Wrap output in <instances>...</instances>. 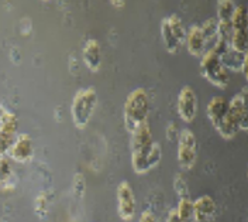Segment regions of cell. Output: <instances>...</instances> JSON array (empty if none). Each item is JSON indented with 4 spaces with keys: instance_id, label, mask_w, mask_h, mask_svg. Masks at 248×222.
I'll return each instance as SVG.
<instances>
[{
    "instance_id": "obj_1",
    "label": "cell",
    "mask_w": 248,
    "mask_h": 222,
    "mask_svg": "<svg viewBox=\"0 0 248 222\" xmlns=\"http://www.w3.org/2000/svg\"><path fill=\"white\" fill-rule=\"evenodd\" d=\"M162 159V146L155 142L150 123L131 133V167L137 174H147Z\"/></svg>"
},
{
    "instance_id": "obj_2",
    "label": "cell",
    "mask_w": 248,
    "mask_h": 222,
    "mask_svg": "<svg viewBox=\"0 0 248 222\" xmlns=\"http://www.w3.org/2000/svg\"><path fill=\"white\" fill-rule=\"evenodd\" d=\"M247 86L243 88L241 92H237L229 101V111L227 116L223 120V123L217 129V133L224 139V140H232L237 136L240 130L247 132Z\"/></svg>"
},
{
    "instance_id": "obj_3",
    "label": "cell",
    "mask_w": 248,
    "mask_h": 222,
    "mask_svg": "<svg viewBox=\"0 0 248 222\" xmlns=\"http://www.w3.org/2000/svg\"><path fill=\"white\" fill-rule=\"evenodd\" d=\"M150 116V96L148 92L144 88H137L131 91L125 101L123 106V118L124 126L127 132L133 133L140 126L148 122Z\"/></svg>"
},
{
    "instance_id": "obj_4",
    "label": "cell",
    "mask_w": 248,
    "mask_h": 222,
    "mask_svg": "<svg viewBox=\"0 0 248 222\" xmlns=\"http://www.w3.org/2000/svg\"><path fill=\"white\" fill-rule=\"evenodd\" d=\"M97 106V92L93 86L79 89L71 103V115L77 129H85L92 120Z\"/></svg>"
},
{
    "instance_id": "obj_5",
    "label": "cell",
    "mask_w": 248,
    "mask_h": 222,
    "mask_svg": "<svg viewBox=\"0 0 248 222\" xmlns=\"http://www.w3.org/2000/svg\"><path fill=\"white\" fill-rule=\"evenodd\" d=\"M201 75L218 89H226L229 86L230 77L229 71L223 67L215 48L207 50L201 57Z\"/></svg>"
},
{
    "instance_id": "obj_6",
    "label": "cell",
    "mask_w": 248,
    "mask_h": 222,
    "mask_svg": "<svg viewBox=\"0 0 248 222\" xmlns=\"http://www.w3.org/2000/svg\"><path fill=\"white\" fill-rule=\"evenodd\" d=\"M161 37L162 43L165 46V50L170 54H176L179 48L185 44L186 29L178 15L162 18L161 21Z\"/></svg>"
},
{
    "instance_id": "obj_7",
    "label": "cell",
    "mask_w": 248,
    "mask_h": 222,
    "mask_svg": "<svg viewBox=\"0 0 248 222\" xmlns=\"http://www.w3.org/2000/svg\"><path fill=\"white\" fill-rule=\"evenodd\" d=\"M232 43L230 46L234 51L248 54V15L247 7L240 4L235 6L232 12Z\"/></svg>"
},
{
    "instance_id": "obj_8",
    "label": "cell",
    "mask_w": 248,
    "mask_h": 222,
    "mask_svg": "<svg viewBox=\"0 0 248 222\" xmlns=\"http://www.w3.org/2000/svg\"><path fill=\"white\" fill-rule=\"evenodd\" d=\"M198 160V140L190 129H182L178 136V163L182 170H192Z\"/></svg>"
},
{
    "instance_id": "obj_9",
    "label": "cell",
    "mask_w": 248,
    "mask_h": 222,
    "mask_svg": "<svg viewBox=\"0 0 248 222\" xmlns=\"http://www.w3.org/2000/svg\"><path fill=\"white\" fill-rule=\"evenodd\" d=\"M17 129V116L6 106L0 105V157L7 156V152L16 142Z\"/></svg>"
},
{
    "instance_id": "obj_10",
    "label": "cell",
    "mask_w": 248,
    "mask_h": 222,
    "mask_svg": "<svg viewBox=\"0 0 248 222\" xmlns=\"http://www.w3.org/2000/svg\"><path fill=\"white\" fill-rule=\"evenodd\" d=\"M117 195V214L124 222L133 221L137 212V200L128 181H122L116 190Z\"/></svg>"
},
{
    "instance_id": "obj_11",
    "label": "cell",
    "mask_w": 248,
    "mask_h": 222,
    "mask_svg": "<svg viewBox=\"0 0 248 222\" xmlns=\"http://www.w3.org/2000/svg\"><path fill=\"white\" fill-rule=\"evenodd\" d=\"M176 109H178L179 118L185 123H192L196 119L198 109H199V102H198V95H196L195 89L190 88L189 85H186L179 91Z\"/></svg>"
},
{
    "instance_id": "obj_12",
    "label": "cell",
    "mask_w": 248,
    "mask_h": 222,
    "mask_svg": "<svg viewBox=\"0 0 248 222\" xmlns=\"http://www.w3.org/2000/svg\"><path fill=\"white\" fill-rule=\"evenodd\" d=\"M7 157L20 164L30 163L31 160L34 159V144H32L30 135L27 133L17 135L16 142L7 152Z\"/></svg>"
},
{
    "instance_id": "obj_13",
    "label": "cell",
    "mask_w": 248,
    "mask_h": 222,
    "mask_svg": "<svg viewBox=\"0 0 248 222\" xmlns=\"http://www.w3.org/2000/svg\"><path fill=\"white\" fill-rule=\"evenodd\" d=\"M218 58L223 64V67L227 71H232V72H238L241 71L246 77H247L248 69V54H241L234 51L232 47L224 48L221 51H217Z\"/></svg>"
},
{
    "instance_id": "obj_14",
    "label": "cell",
    "mask_w": 248,
    "mask_h": 222,
    "mask_svg": "<svg viewBox=\"0 0 248 222\" xmlns=\"http://www.w3.org/2000/svg\"><path fill=\"white\" fill-rule=\"evenodd\" d=\"M185 44L187 47V51L190 55L193 57H199L207 51V46H206V40L202 32L201 24H192L189 27V30L186 32Z\"/></svg>"
},
{
    "instance_id": "obj_15",
    "label": "cell",
    "mask_w": 248,
    "mask_h": 222,
    "mask_svg": "<svg viewBox=\"0 0 248 222\" xmlns=\"http://www.w3.org/2000/svg\"><path fill=\"white\" fill-rule=\"evenodd\" d=\"M216 201L210 195H203L193 201L195 222H212L216 217Z\"/></svg>"
},
{
    "instance_id": "obj_16",
    "label": "cell",
    "mask_w": 248,
    "mask_h": 222,
    "mask_svg": "<svg viewBox=\"0 0 248 222\" xmlns=\"http://www.w3.org/2000/svg\"><path fill=\"white\" fill-rule=\"evenodd\" d=\"M227 111H229V101L226 98H223V96H215L207 103L206 115H207L212 126L215 127L216 130L223 123V120L226 119Z\"/></svg>"
},
{
    "instance_id": "obj_17",
    "label": "cell",
    "mask_w": 248,
    "mask_h": 222,
    "mask_svg": "<svg viewBox=\"0 0 248 222\" xmlns=\"http://www.w3.org/2000/svg\"><path fill=\"white\" fill-rule=\"evenodd\" d=\"M82 60L85 65L88 67L89 71L92 72H97L102 67V48L97 40L94 38H89L85 46H83V51H82Z\"/></svg>"
},
{
    "instance_id": "obj_18",
    "label": "cell",
    "mask_w": 248,
    "mask_h": 222,
    "mask_svg": "<svg viewBox=\"0 0 248 222\" xmlns=\"http://www.w3.org/2000/svg\"><path fill=\"white\" fill-rule=\"evenodd\" d=\"M15 170L7 156L0 157V190L3 192L15 191Z\"/></svg>"
},
{
    "instance_id": "obj_19",
    "label": "cell",
    "mask_w": 248,
    "mask_h": 222,
    "mask_svg": "<svg viewBox=\"0 0 248 222\" xmlns=\"http://www.w3.org/2000/svg\"><path fill=\"white\" fill-rule=\"evenodd\" d=\"M202 32L206 40V46L207 50L213 48L217 43V18L216 17H210L207 18L203 24H201Z\"/></svg>"
},
{
    "instance_id": "obj_20",
    "label": "cell",
    "mask_w": 248,
    "mask_h": 222,
    "mask_svg": "<svg viewBox=\"0 0 248 222\" xmlns=\"http://www.w3.org/2000/svg\"><path fill=\"white\" fill-rule=\"evenodd\" d=\"M178 218L182 222H195L193 215V201L190 198H181L175 208Z\"/></svg>"
},
{
    "instance_id": "obj_21",
    "label": "cell",
    "mask_w": 248,
    "mask_h": 222,
    "mask_svg": "<svg viewBox=\"0 0 248 222\" xmlns=\"http://www.w3.org/2000/svg\"><path fill=\"white\" fill-rule=\"evenodd\" d=\"M235 4L232 0H218L216 3V18L218 21H230Z\"/></svg>"
},
{
    "instance_id": "obj_22",
    "label": "cell",
    "mask_w": 248,
    "mask_h": 222,
    "mask_svg": "<svg viewBox=\"0 0 248 222\" xmlns=\"http://www.w3.org/2000/svg\"><path fill=\"white\" fill-rule=\"evenodd\" d=\"M48 206H49L48 194H46V191H41V192L35 197V200H34V211H35V214H37L41 220H44L46 215H48Z\"/></svg>"
},
{
    "instance_id": "obj_23",
    "label": "cell",
    "mask_w": 248,
    "mask_h": 222,
    "mask_svg": "<svg viewBox=\"0 0 248 222\" xmlns=\"http://www.w3.org/2000/svg\"><path fill=\"white\" fill-rule=\"evenodd\" d=\"M173 190L179 195V198H189V187H187V181H186L185 175L182 173L173 177Z\"/></svg>"
},
{
    "instance_id": "obj_24",
    "label": "cell",
    "mask_w": 248,
    "mask_h": 222,
    "mask_svg": "<svg viewBox=\"0 0 248 222\" xmlns=\"http://www.w3.org/2000/svg\"><path fill=\"white\" fill-rule=\"evenodd\" d=\"M72 192L77 198H83L86 192V178L82 173H77L72 178Z\"/></svg>"
},
{
    "instance_id": "obj_25",
    "label": "cell",
    "mask_w": 248,
    "mask_h": 222,
    "mask_svg": "<svg viewBox=\"0 0 248 222\" xmlns=\"http://www.w3.org/2000/svg\"><path fill=\"white\" fill-rule=\"evenodd\" d=\"M179 127L178 125L175 123V122H172L170 123L168 126H167V139L168 140H178V136H179Z\"/></svg>"
},
{
    "instance_id": "obj_26",
    "label": "cell",
    "mask_w": 248,
    "mask_h": 222,
    "mask_svg": "<svg viewBox=\"0 0 248 222\" xmlns=\"http://www.w3.org/2000/svg\"><path fill=\"white\" fill-rule=\"evenodd\" d=\"M139 222H156L155 215L150 211V209H145L141 215H140Z\"/></svg>"
},
{
    "instance_id": "obj_27",
    "label": "cell",
    "mask_w": 248,
    "mask_h": 222,
    "mask_svg": "<svg viewBox=\"0 0 248 222\" xmlns=\"http://www.w3.org/2000/svg\"><path fill=\"white\" fill-rule=\"evenodd\" d=\"M167 222H182V221H181V220L178 218V215H176L175 209H172V211H170V214H168Z\"/></svg>"
},
{
    "instance_id": "obj_28",
    "label": "cell",
    "mask_w": 248,
    "mask_h": 222,
    "mask_svg": "<svg viewBox=\"0 0 248 222\" xmlns=\"http://www.w3.org/2000/svg\"><path fill=\"white\" fill-rule=\"evenodd\" d=\"M110 3H111L114 7H123L124 4H125L124 1H110Z\"/></svg>"
}]
</instances>
